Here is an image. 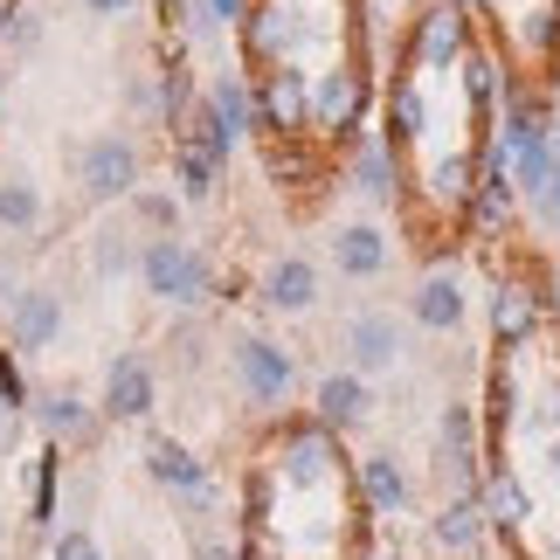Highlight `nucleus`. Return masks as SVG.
Masks as SVG:
<instances>
[{
    "label": "nucleus",
    "instance_id": "f257e3e1",
    "mask_svg": "<svg viewBox=\"0 0 560 560\" xmlns=\"http://www.w3.org/2000/svg\"><path fill=\"white\" fill-rule=\"evenodd\" d=\"M264 470L284 491H332V485H347V457H339V436L318 416H298L277 429V450L264 457Z\"/></svg>",
    "mask_w": 560,
    "mask_h": 560
},
{
    "label": "nucleus",
    "instance_id": "f03ea898",
    "mask_svg": "<svg viewBox=\"0 0 560 560\" xmlns=\"http://www.w3.org/2000/svg\"><path fill=\"white\" fill-rule=\"evenodd\" d=\"M139 277L160 305H201L208 298V256L194 243H180V235H153L139 256Z\"/></svg>",
    "mask_w": 560,
    "mask_h": 560
},
{
    "label": "nucleus",
    "instance_id": "7ed1b4c3",
    "mask_svg": "<svg viewBox=\"0 0 560 560\" xmlns=\"http://www.w3.org/2000/svg\"><path fill=\"white\" fill-rule=\"evenodd\" d=\"M256 118H264L270 139H305L312 132V77L298 62H277V70L256 77Z\"/></svg>",
    "mask_w": 560,
    "mask_h": 560
},
{
    "label": "nucleus",
    "instance_id": "20e7f679",
    "mask_svg": "<svg viewBox=\"0 0 560 560\" xmlns=\"http://www.w3.org/2000/svg\"><path fill=\"white\" fill-rule=\"evenodd\" d=\"M464 56H470V14L450 8V0H429L408 21V70H450Z\"/></svg>",
    "mask_w": 560,
    "mask_h": 560
},
{
    "label": "nucleus",
    "instance_id": "39448f33",
    "mask_svg": "<svg viewBox=\"0 0 560 560\" xmlns=\"http://www.w3.org/2000/svg\"><path fill=\"white\" fill-rule=\"evenodd\" d=\"M77 187H83V201H125V194H139V145L118 132H97L77 153Z\"/></svg>",
    "mask_w": 560,
    "mask_h": 560
},
{
    "label": "nucleus",
    "instance_id": "423d86ee",
    "mask_svg": "<svg viewBox=\"0 0 560 560\" xmlns=\"http://www.w3.org/2000/svg\"><path fill=\"white\" fill-rule=\"evenodd\" d=\"M360 118H368V77L353 62H332L326 77H312V125L332 132L339 145L360 139Z\"/></svg>",
    "mask_w": 560,
    "mask_h": 560
},
{
    "label": "nucleus",
    "instance_id": "0eeeda50",
    "mask_svg": "<svg viewBox=\"0 0 560 560\" xmlns=\"http://www.w3.org/2000/svg\"><path fill=\"white\" fill-rule=\"evenodd\" d=\"M229 360H235V381H243V395L256 408H277L291 395V381H298V360L277 347V339H264V332H243Z\"/></svg>",
    "mask_w": 560,
    "mask_h": 560
},
{
    "label": "nucleus",
    "instance_id": "6e6552de",
    "mask_svg": "<svg viewBox=\"0 0 560 560\" xmlns=\"http://www.w3.org/2000/svg\"><path fill=\"white\" fill-rule=\"evenodd\" d=\"M145 470H153V485H166V491H174V499H187L194 512L214 505V478H208V464L194 457L187 443H174V436H145Z\"/></svg>",
    "mask_w": 560,
    "mask_h": 560
},
{
    "label": "nucleus",
    "instance_id": "1a4fd4ad",
    "mask_svg": "<svg viewBox=\"0 0 560 560\" xmlns=\"http://www.w3.org/2000/svg\"><path fill=\"white\" fill-rule=\"evenodd\" d=\"M478 416H470L464 401H450L443 408V422H436V470L450 478V499H470L478 491Z\"/></svg>",
    "mask_w": 560,
    "mask_h": 560
},
{
    "label": "nucleus",
    "instance_id": "9d476101",
    "mask_svg": "<svg viewBox=\"0 0 560 560\" xmlns=\"http://www.w3.org/2000/svg\"><path fill=\"white\" fill-rule=\"evenodd\" d=\"M153 401H160L153 360H145V353H118V360H112V381H104L97 416H104V422H145V416H153Z\"/></svg>",
    "mask_w": 560,
    "mask_h": 560
},
{
    "label": "nucleus",
    "instance_id": "9b49d317",
    "mask_svg": "<svg viewBox=\"0 0 560 560\" xmlns=\"http://www.w3.org/2000/svg\"><path fill=\"white\" fill-rule=\"evenodd\" d=\"M540 318H547V298L526 277H499V291H491V339H499V353H520L540 332Z\"/></svg>",
    "mask_w": 560,
    "mask_h": 560
},
{
    "label": "nucleus",
    "instance_id": "f8f14e48",
    "mask_svg": "<svg viewBox=\"0 0 560 560\" xmlns=\"http://www.w3.org/2000/svg\"><path fill=\"white\" fill-rule=\"evenodd\" d=\"M62 332V298L56 291H14L8 298V353H49Z\"/></svg>",
    "mask_w": 560,
    "mask_h": 560
},
{
    "label": "nucleus",
    "instance_id": "ddd939ff",
    "mask_svg": "<svg viewBox=\"0 0 560 560\" xmlns=\"http://www.w3.org/2000/svg\"><path fill=\"white\" fill-rule=\"evenodd\" d=\"M353 491H360V505H368L374 520H401V512L416 505V485H408V470H401L395 450H374V457H360Z\"/></svg>",
    "mask_w": 560,
    "mask_h": 560
},
{
    "label": "nucleus",
    "instance_id": "4468645a",
    "mask_svg": "<svg viewBox=\"0 0 560 560\" xmlns=\"http://www.w3.org/2000/svg\"><path fill=\"white\" fill-rule=\"evenodd\" d=\"M298 42H305V21H298L284 0H270V8H249V21H243V56H256L264 70H277V62H291Z\"/></svg>",
    "mask_w": 560,
    "mask_h": 560
},
{
    "label": "nucleus",
    "instance_id": "2eb2a0df",
    "mask_svg": "<svg viewBox=\"0 0 560 560\" xmlns=\"http://www.w3.org/2000/svg\"><path fill=\"white\" fill-rule=\"evenodd\" d=\"M347 360H353L360 381H368V374H387V368L401 360V318H387V312L347 318Z\"/></svg>",
    "mask_w": 560,
    "mask_h": 560
},
{
    "label": "nucleus",
    "instance_id": "dca6fc26",
    "mask_svg": "<svg viewBox=\"0 0 560 560\" xmlns=\"http://www.w3.org/2000/svg\"><path fill=\"white\" fill-rule=\"evenodd\" d=\"M312 416L326 422L332 436H339V429H360V422L374 416V381H360L353 368L347 374H326V381H318V395H312Z\"/></svg>",
    "mask_w": 560,
    "mask_h": 560
},
{
    "label": "nucleus",
    "instance_id": "f3484780",
    "mask_svg": "<svg viewBox=\"0 0 560 560\" xmlns=\"http://www.w3.org/2000/svg\"><path fill=\"white\" fill-rule=\"evenodd\" d=\"M464 312H470V298H464V284L450 270H429L422 284L408 291V318H416L422 332H457Z\"/></svg>",
    "mask_w": 560,
    "mask_h": 560
},
{
    "label": "nucleus",
    "instance_id": "a211bd4d",
    "mask_svg": "<svg viewBox=\"0 0 560 560\" xmlns=\"http://www.w3.org/2000/svg\"><path fill=\"white\" fill-rule=\"evenodd\" d=\"M478 499H485L491 533H505V540H520V533H526V520H533V491L520 485V470H512V464H491V470H485Z\"/></svg>",
    "mask_w": 560,
    "mask_h": 560
},
{
    "label": "nucleus",
    "instance_id": "6ab92c4d",
    "mask_svg": "<svg viewBox=\"0 0 560 560\" xmlns=\"http://www.w3.org/2000/svg\"><path fill=\"white\" fill-rule=\"evenodd\" d=\"M429 540H436L443 553H478L491 540V520H485V499L470 491V499H450L436 520H429Z\"/></svg>",
    "mask_w": 560,
    "mask_h": 560
},
{
    "label": "nucleus",
    "instance_id": "aec40b11",
    "mask_svg": "<svg viewBox=\"0 0 560 560\" xmlns=\"http://www.w3.org/2000/svg\"><path fill=\"white\" fill-rule=\"evenodd\" d=\"M264 305L270 312H312L318 305V270L305 264V256H277V264L264 270Z\"/></svg>",
    "mask_w": 560,
    "mask_h": 560
},
{
    "label": "nucleus",
    "instance_id": "412c9836",
    "mask_svg": "<svg viewBox=\"0 0 560 560\" xmlns=\"http://www.w3.org/2000/svg\"><path fill=\"white\" fill-rule=\"evenodd\" d=\"M353 194H368V201H395L401 194V166H395V145L387 139H353Z\"/></svg>",
    "mask_w": 560,
    "mask_h": 560
},
{
    "label": "nucleus",
    "instance_id": "4be33fe9",
    "mask_svg": "<svg viewBox=\"0 0 560 560\" xmlns=\"http://www.w3.org/2000/svg\"><path fill=\"white\" fill-rule=\"evenodd\" d=\"M35 422L49 429L56 443H70V436H77V443H91V436H97V408L83 401L77 387H49V395L35 401Z\"/></svg>",
    "mask_w": 560,
    "mask_h": 560
},
{
    "label": "nucleus",
    "instance_id": "5701e85b",
    "mask_svg": "<svg viewBox=\"0 0 560 560\" xmlns=\"http://www.w3.org/2000/svg\"><path fill=\"white\" fill-rule=\"evenodd\" d=\"M332 264L347 270V277H381L387 270V235L374 222H347L332 235Z\"/></svg>",
    "mask_w": 560,
    "mask_h": 560
},
{
    "label": "nucleus",
    "instance_id": "b1692460",
    "mask_svg": "<svg viewBox=\"0 0 560 560\" xmlns=\"http://www.w3.org/2000/svg\"><path fill=\"white\" fill-rule=\"evenodd\" d=\"M174 132H180L174 145H194V153H208L214 166H222V160H229V145H235V139L222 132V118H214V104H208V97H187V112L174 118Z\"/></svg>",
    "mask_w": 560,
    "mask_h": 560
},
{
    "label": "nucleus",
    "instance_id": "393cba45",
    "mask_svg": "<svg viewBox=\"0 0 560 560\" xmlns=\"http://www.w3.org/2000/svg\"><path fill=\"white\" fill-rule=\"evenodd\" d=\"M208 104H214V118H222V132H229V139L264 132V118H256V83H243V77H214Z\"/></svg>",
    "mask_w": 560,
    "mask_h": 560
},
{
    "label": "nucleus",
    "instance_id": "a878e982",
    "mask_svg": "<svg viewBox=\"0 0 560 560\" xmlns=\"http://www.w3.org/2000/svg\"><path fill=\"white\" fill-rule=\"evenodd\" d=\"M470 194H478V153H450L429 166V201L436 208H470Z\"/></svg>",
    "mask_w": 560,
    "mask_h": 560
},
{
    "label": "nucleus",
    "instance_id": "bb28decb",
    "mask_svg": "<svg viewBox=\"0 0 560 560\" xmlns=\"http://www.w3.org/2000/svg\"><path fill=\"white\" fill-rule=\"evenodd\" d=\"M464 70V97H470V112H491V104L505 97V62L491 56V49H478V42H470V56L457 62Z\"/></svg>",
    "mask_w": 560,
    "mask_h": 560
},
{
    "label": "nucleus",
    "instance_id": "cd10ccee",
    "mask_svg": "<svg viewBox=\"0 0 560 560\" xmlns=\"http://www.w3.org/2000/svg\"><path fill=\"white\" fill-rule=\"evenodd\" d=\"M422 125H429V104H422V91L416 83H395L387 91V145H408V139H422Z\"/></svg>",
    "mask_w": 560,
    "mask_h": 560
},
{
    "label": "nucleus",
    "instance_id": "c85d7f7f",
    "mask_svg": "<svg viewBox=\"0 0 560 560\" xmlns=\"http://www.w3.org/2000/svg\"><path fill=\"white\" fill-rule=\"evenodd\" d=\"M42 222V187L28 174H8L0 180V229H35Z\"/></svg>",
    "mask_w": 560,
    "mask_h": 560
},
{
    "label": "nucleus",
    "instance_id": "c756f323",
    "mask_svg": "<svg viewBox=\"0 0 560 560\" xmlns=\"http://www.w3.org/2000/svg\"><path fill=\"white\" fill-rule=\"evenodd\" d=\"M214 180H222V166H214L208 153H194V145H174V187H180V201H208Z\"/></svg>",
    "mask_w": 560,
    "mask_h": 560
},
{
    "label": "nucleus",
    "instance_id": "7c9ffc66",
    "mask_svg": "<svg viewBox=\"0 0 560 560\" xmlns=\"http://www.w3.org/2000/svg\"><path fill=\"white\" fill-rule=\"evenodd\" d=\"M264 166H270V180H318V166L305 160V139H270Z\"/></svg>",
    "mask_w": 560,
    "mask_h": 560
},
{
    "label": "nucleus",
    "instance_id": "2f4dec72",
    "mask_svg": "<svg viewBox=\"0 0 560 560\" xmlns=\"http://www.w3.org/2000/svg\"><path fill=\"white\" fill-rule=\"evenodd\" d=\"M49 560H104V540L91 526H62L56 540H49Z\"/></svg>",
    "mask_w": 560,
    "mask_h": 560
},
{
    "label": "nucleus",
    "instance_id": "473e14b6",
    "mask_svg": "<svg viewBox=\"0 0 560 560\" xmlns=\"http://www.w3.org/2000/svg\"><path fill=\"white\" fill-rule=\"evenodd\" d=\"M132 214H139V222H153L160 235H174V222H180V194H132Z\"/></svg>",
    "mask_w": 560,
    "mask_h": 560
},
{
    "label": "nucleus",
    "instance_id": "72a5a7b5",
    "mask_svg": "<svg viewBox=\"0 0 560 560\" xmlns=\"http://www.w3.org/2000/svg\"><path fill=\"white\" fill-rule=\"evenodd\" d=\"M520 35H526V49H533V56H547V49H560V8H533Z\"/></svg>",
    "mask_w": 560,
    "mask_h": 560
},
{
    "label": "nucleus",
    "instance_id": "f704fd0d",
    "mask_svg": "<svg viewBox=\"0 0 560 560\" xmlns=\"http://www.w3.org/2000/svg\"><path fill=\"white\" fill-rule=\"evenodd\" d=\"M194 21H201V28H214V21H235V28H243L249 0H194Z\"/></svg>",
    "mask_w": 560,
    "mask_h": 560
},
{
    "label": "nucleus",
    "instance_id": "c9c22d12",
    "mask_svg": "<svg viewBox=\"0 0 560 560\" xmlns=\"http://www.w3.org/2000/svg\"><path fill=\"white\" fill-rule=\"evenodd\" d=\"M77 8H83V14H97V21H112V14H132L139 0H77Z\"/></svg>",
    "mask_w": 560,
    "mask_h": 560
},
{
    "label": "nucleus",
    "instance_id": "e433bc0d",
    "mask_svg": "<svg viewBox=\"0 0 560 560\" xmlns=\"http://www.w3.org/2000/svg\"><path fill=\"white\" fill-rule=\"evenodd\" d=\"M540 214H547V222L560 229V174H553V187H547V201H540Z\"/></svg>",
    "mask_w": 560,
    "mask_h": 560
},
{
    "label": "nucleus",
    "instance_id": "4c0bfd02",
    "mask_svg": "<svg viewBox=\"0 0 560 560\" xmlns=\"http://www.w3.org/2000/svg\"><path fill=\"white\" fill-rule=\"evenodd\" d=\"M547 145H553V160H560V112H553V125H547Z\"/></svg>",
    "mask_w": 560,
    "mask_h": 560
},
{
    "label": "nucleus",
    "instance_id": "58836bf2",
    "mask_svg": "<svg viewBox=\"0 0 560 560\" xmlns=\"http://www.w3.org/2000/svg\"><path fill=\"white\" fill-rule=\"evenodd\" d=\"M8 21H14V0H0V28H8Z\"/></svg>",
    "mask_w": 560,
    "mask_h": 560
},
{
    "label": "nucleus",
    "instance_id": "ea45409f",
    "mask_svg": "<svg viewBox=\"0 0 560 560\" xmlns=\"http://www.w3.org/2000/svg\"><path fill=\"white\" fill-rule=\"evenodd\" d=\"M553 305H560V270H553Z\"/></svg>",
    "mask_w": 560,
    "mask_h": 560
},
{
    "label": "nucleus",
    "instance_id": "a19ab883",
    "mask_svg": "<svg viewBox=\"0 0 560 560\" xmlns=\"http://www.w3.org/2000/svg\"><path fill=\"white\" fill-rule=\"evenodd\" d=\"M547 560H560V540H553V547H547Z\"/></svg>",
    "mask_w": 560,
    "mask_h": 560
},
{
    "label": "nucleus",
    "instance_id": "79ce46f5",
    "mask_svg": "<svg viewBox=\"0 0 560 560\" xmlns=\"http://www.w3.org/2000/svg\"><path fill=\"white\" fill-rule=\"evenodd\" d=\"M360 560H387V553H360Z\"/></svg>",
    "mask_w": 560,
    "mask_h": 560
},
{
    "label": "nucleus",
    "instance_id": "37998d69",
    "mask_svg": "<svg viewBox=\"0 0 560 560\" xmlns=\"http://www.w3.org/2000/svg\"><path fill=\"white\" fill-rule=\"evenodd\" d=\"M485 8H491V0H485Z\"/></svg>",
    "mask_w": 560,
    "mask_h": 560
}]
</instances>
